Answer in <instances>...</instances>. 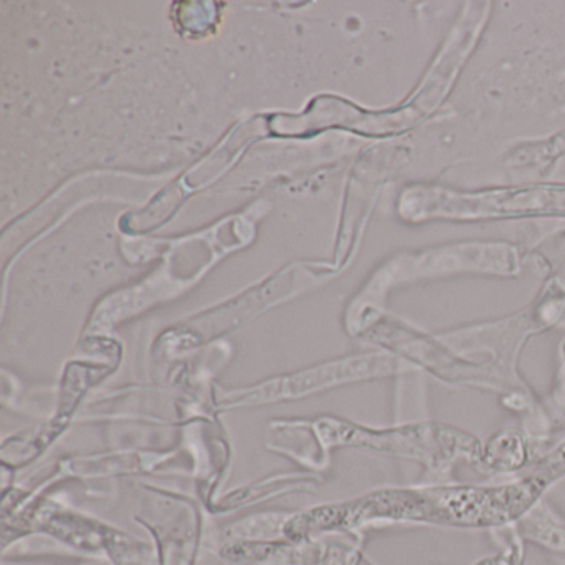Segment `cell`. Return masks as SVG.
I'll return each instance as SVG.
<instances>
[{"label": "cell", "instance_id": "cell-1", "mask_svg": "<svg viewBox=\"0 0 565 565\" xmlns=\"http://www.w3.org/2000/svg\"><path fill=\"white\" fill-rule=\"evenodd\" d=\"M565 475V446H558L531 475L495 488L393 489L359 499L362 521L423 519L452 524H499L521 515L554 479Z\"/></svg>", "mask_w": 565, "mask_h": 565}, {"label": "cell", "instance_id": "cell-3", "mask_svg": "<svg viewBox=\"0 0 565 565\" xmlns=\"http://www.w3.org/2000/svg\"><path fill=\"white\" fill-rule=\"evenodd\" d=\"M393 366H395V362L392 359H386V356L375 355L347 360V362L335 363V365H326L320 366V369L310 370V372L292 376V379L276 380V382L267 383L264 388L256 390L253 395L241 396L239 403L296 398V396L306 395V393L316 392V390H322L326 386L335 385V383L347 382V380L388 373L392 372Z\"/></svg>", "mask_w": 565, "mask_h": 565}, {"label": "cell", "instance_id": "cell-2", "mask_svg": "<svg viewBox=\"0 0 565 565\" xmlns=\"http://www.w3.org/2000/svg\"><path fill=\"white\" fill-rule=\"evenodd\" d=\"M332 443L343 445L366 446L379 451L395 452L409 456L429 465L449 461L456 456H481L478 439L458 429L439 425H413L405 428L373 431L347 423L329 422L323 426Z\"/></svg>", "mask_w": 565, "mask_h": 565}, {"label": "cell", "instance_id": "cell-4", "mask_svg": "<svg viewBox=\"0 0 565 565\" xmlns=\"http://www.w3.org/2000/svg\"><path fill=\"white\" fill-rule=\"evenodd\" d=\"M491 446H494V449H489L491 455H494L498 458V465L505 466V469H515L522 461L525 459L524 448L521 446V439L514 435H505L504 438L499 436L498 441L492 443Z\"/></svg>", "mask_w": 565, "mask_h": 565}]
</instances>
